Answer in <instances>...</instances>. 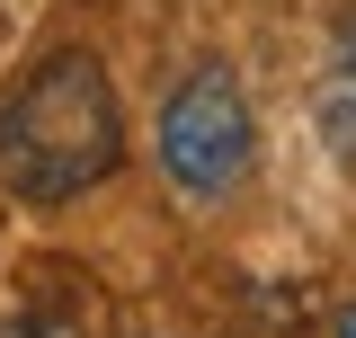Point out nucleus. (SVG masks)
I'll list each match as a JSON object with an SVG mask.
<instances>
[{"instance_id": "f03ea898", "label": "nucleus", "mask_w": 356, "mask_h": 338, "mask_svg": "<svg viewBox=\"0 0 356 338\" xmlns=\"http://www.w3.org/2000/svg\"><path fill=\"white\" fill-rule=\"evenodd\" d=\"M250 152H259V125H250V89L232 63H196L178 72L170 98H161V169H170L178 196L214 205L250 178Z\"/></svg>"}, {"instance_id": "f257e3e1", "label": "nucleus", "mask_w": 356, "mask_h": 338, "mask_svg": "<svg viewBox=\"0 0 356 338\" xmlns=\"http://www.w3.org/2000/svg\"><path fill=\"white\" fill-rule=\"evenodd\" d=\"M125 161V107L89 45H54L0 98V187L18 205H72Z\"/></svg>"}, {"instance_id": "7ed1b4c3", "label": "nucleus", "mask_w": 356, "mask_h": 338, "mask_svg": "<svg viewBox=\"0 0 356 338\" xmlns=\"http://www.w3.org/2000/svg\"><path fill=\"white\" fill-rule=\"evenodd\" d=\"M321 134H330V152L356 161V9L339 18V36H330V72H321Z\"/></svg>"}, {"instance_id": "20e7f679", "label": "nucleus", "mask_w": 356, "mask_h": 338, "mask_svg": "<svg viewBox=\"0 0 356 338\" xmlns=\"http://www.w3.org/2000/svg\"><path fill=\"white\" fill-rule=\"evenodd\" d=\"M339 338H356V303H348V312H339Z\"/></svg>"}]
</instances>
